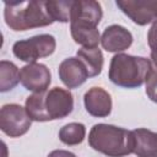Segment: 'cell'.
<instances>
[{
	"instance_id": "cell-1",
	"label": "cell",
	"mask_w": 157,
	"mask_h": 157,
	"mask_svg": "<svg viewBox=\"0 0 157 157\" xmlns=\"http://www.w3.org/2000/svg\"><path fill=\"white\" fill-rule=\"evenodd\" d=\"M102 17L103 10L98 1L75 0L70 20V33L74 42L82 48H97L101 42L97 26Z\"/></svg>"
},
{
	"instance_id": "cell-2",
	"label": "cell",
	"mask_w": 157,
	"mask_h": 157,
	"mask_svg": "<svg viewBox=\"0 0 157 157\" xmlns=\"http://www.w3.org/2000/svg\"><path fill=\"white\" fill-rule=\"evenodd\" d=\"M88 145L108 157H125L134 152V132L112 124H94L88 134Z\"/></svg>"
},
{
	"instance_id": "cell-3",
	"label": "cell",
	"mask_w": 157,
	"mask_h": 157,
	"mask_svg": "<svg viewBox=\"0 0 157 157\" xmlns=\"http://www.w3.org/2000/svg\"><path fill=\"white\" fill-rule=\"evenodd\" d=\"M4 18L6 26L15 32L45 27L54 22L45 1L38 0L4 2Z\"/></svg>"
},
{
	"instance_id": "cell-4",
	"label": "cell",
	"mask_w": 157,
	"mask_h": 157,
	"mask_svg": "<svg viewBox=\"0 0 157 157\" xmlns=\"http://www.w3.org/2000/svg\"><path fill=\"white\" fill-rule=\"evenodd\" d=\"M151 67V59L118 53L110 60L108 77L119 87L137 88L146 82Z\"/></svg>"
},
{
	"instance_id": "cell-5",
	"label": "cell",
	"mask_w": 157,
	"mask_h": 157,
	"mask_svg": "<svg viewBox=\"0 0 157 157\" xmlns=\"http://www.w3.org/2000/svg\"><path fill=\"white\" fill-rule=\"evenodd\" d=\"M56 40L52 34H37L27 39H21L13 43V55L28 64L36 63L40 58H47L55 52Z\"/></svg>"
},
{
	"instance_id": "cell-6",
	"label": "cell",
	"mask_w": 157,
	"mask_h": 157,
	"mask_svg": "<svg viewBox=\"0 0 157 157\" xmlns=\"http://www.w3.org/2000/svg\"><path fill=\"white\" fill-rule=\"evenodd\" d=\"M32 120L26 108L17 103L4 104L0 109V129L10 137H20L31 128Z\"/></svg>"
},
{
	"instance_id": "cell-7",
	"label": "cell",
	"mask_w": 157,
	"mask_h": 157,
	"mask_svg": "<svg viewBox=\"0 0 157 157\" xmlns=\"http://www.w3.org/2000/svg\"><path fill=\"white\" fill-rule=\"evenodd\" d=\"M44 110L48 121L64 119L74 110V96L69 90L53 87L45 92Z\"/></svg>"
},
{
	"instance_id": "cell-8",
	"label": "cell",
	"mask_w": 157,
	"mask_h": 157,
	"mask_svg": "<svg viewBox=\"0 0 157 157\" xmlns=\"http://www.w3.org/2000/svg\"><path fill=\"white\" fill-rule=\"evenodd\" d=\"M115 5L139 26L157 21V0H117Z\"/></svg>"
},
{
	"instance_id": "cell-9",
	"label": "cell",
	"mask_w": 157,
	"mask_h": 157,
	"mask_svg": "<svg viewBox=\"0 0 157 157\" xmlns=\"http://www.w3.org/2000/svg\"><path fill=\"white\" fill-rule=\"evenodd\" d=\"M20 82L33 93L48 91L52 82V74L47 65L40 63L27 64L20 70Z\"/></svg>"
},
{
	"instance_id": "cell-10",
	"label": "cell",
	"mask_w": 157,
	"mask_h": 157,
	"mask_svg": "<svg viewBox=\"0 0 157 157\" xmlns=\"http://www.w3.org/2000/svg\"><path fill=\"white\" fill-rule=\"evenodd\" d=\"M132 40L134 38L131 32L120 25L108 26L101 36V44L103 49L109 53H117V54L130 48Z\"/></svg>"
},
{
	"instance_id": "cell-11",
	"label": "cell",
	"mask_w": 157,
	"mask_h": 157,
	"mask_svg": "<svg viewBox=\"0 0 157 157\" xmlns=\"http://www.w3.org/2000/svg\"><path fill=\"white\" fill-rule=\"evenodd\" d=\"M58 72L59 78L69 90L80 87L90 77L85 64L77 56L64 59L59 65Z\"/></svg>"
},
{
	"instance_id": "cell-12",
	"label": "cell",
	"mask_w": 157,
	"mask_h": 157,
	"mask_svg": "<svg viewBox=\"0 0 157 157\" xmlns=\"http://www.w3.org/2000/svg\"><path fill=\"white\" fill-rule=\"evenodd\" d=\"M86 112L94 118H105L112 113V97L102 87H92L83 96Z\"/></svg>"
},
{
	"instance_id": "cell-13",
	"label": "cell",
	"mask_w": 157,
	"mask_h": 157,
	"mask_svg": "<svg viewBox=\"0 0 157 157\" xmlns=\"http://www.w3.org/2000/svg\"><path fill=\"white\" fill-rule=\"evenodd\" d=\"M135 145L134 152L137 157H157V132L146 128L132 130Z\"/></svg>"
},
{
	"instance_id": "cell-14",
	"label": "cell",
	"mask_w": 157,
	"mask_h": 157,
	"mask_svg": "<svg viewBox=\"0 0 157 157\" xmlns=\"http://www.w3.org/2000/svg\"><path fill=\"white\" fill-rule=\"evenodd\" d=\"M76 56L85 64L90 77L98 76L102 72L104 58H103L102 50L98 47L97 48H81L77 50Z\"/></svg>"
},
{
	"instance_id": "cell-15",
	"label": "cell",
	"mask_w": 157,
	"mask_h": 157,
	"mask_svg": "<svg viewBox=\"0 0 157 157\" xmlns=\"http://www.w3.org/2000/svg\"><path fill=\"white\" fill-rule=\"evenodd\" d=\"M20 82V70L12 63L7 60L0 61V91L7 92L17 86Z\"/></svg>"
},
{
	"instance_id": "cell-16",
	"label": "cell",
	"mask_w": 157,
	"mask_h": 157,
	"mask_svg": "<svg viewBox=\"0 0 157 157\" xmlns=\"http://www.w3.org/2000/svg\"><path fill=\"white\" fill-rule=\"evenodd\" d=\"M45 92L47 91L33 93L26 98L25 108H26V112L32 121H40V123L48 121V118H47V114L44 110Z\"/></svg>"
},
{
	"instance_id": "cell-17",
	"label": "cell",
	"mask_w": 157,
	"mask_h": 157,
	"mask_svg": "<svg viewBox=\"0 0 157 157\" xmlns=\"http://www.w3.org/2000/svg\"><path fill=\"white\" fill-rule=\"evenodd\" d=\"M85 137L86 128L82 123H69L59 130V140L67 146H75L81 144Z\"/></svg>"
},
{
	"instance_id": "cell-18",
	"label": "cell",
	"mask_w": 157,
	"mask_h": 157,
	"mask_svg": "<svg viewBox=\"0 0 157 157\" xmlns=\"http://www.w3.org/2000/svg\"><path fill=\"white\" fill-rule=\"evenodd\" d=\"M75 0H65V1H45L47 10L53 18V21H58L61 23L70 22L72 7Z\"/></svg>"
},
{
	"instance_id": "cell-19",
	"label": "cell",
	"mask_w": 157,
	"mask_h": 157,
	"mask_svg": "<svg viewBox=\"0 0 157 157\" xmlns=\"http://www.w3.org/2000/svg\"><path fill=\"white\" fill-rule=\"evenodd\" d=\"M151 71L146 80V94L153 102L157 103V54L151 53Z\"/></svg>"
},
{
	"instance_id": "cell-20",
	"label": "cell",
	"mask_w": 157,
	"mask_h": 157,
	"mask_svg": "<svg viewBox=\"0 0 157 157\" xmlns=\"http://www.w3.org/2000/svg\"><path fill=\"white\" fill-rule=\"evenodd\" d=\"M147 43L152 54H157V21L152 23L147 32Z\"/></svg>"
},
{
	"instance_id": "cell-21",
	"label": "cell",
	"mask_w": 157,
	"mask_h": 157,
	"mask_svg": "<svg viewBox=\"0 0 157 157\" xmlns=\"http://www.w3.org/2000/svg\"><path fill=\"white\" fill-rule=\"evenodd\" d=\"M48 157H76V155L66 150H54L48 155Z\"/></svg>"
}]
</instances>
